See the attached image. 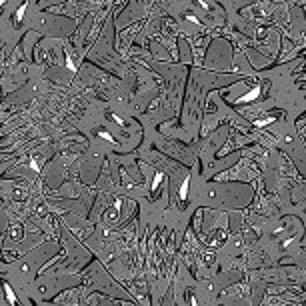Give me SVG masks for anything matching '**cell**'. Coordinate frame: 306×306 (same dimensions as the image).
Returning a JSON list of instances; mask_svg holds the SVG:
<instances>
[{
    "instance_id": "obj_1",
    "label": "cell",
    "mask_w": 306,
    "mask_h": 306,
    "mask_svg": "<svg viewBox=\"0 0 306 306\" xmlns=\"http://www.w3.org/2000/svg\"><path fill=\"white\" fill-rule=\"evenodd\" d=\"M100 136H102V138H106V140H112L110 134H106V132H100Z\"/></svg>"
}]
</instances>
